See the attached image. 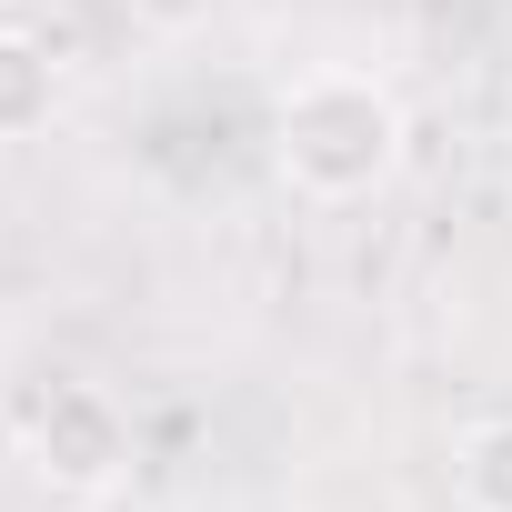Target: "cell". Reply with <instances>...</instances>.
<instances>
[{"mask_svg": "<svg viewBox=\"0 0 512 512\" xmlns=\"http://www.w3.org/2000/svg\"><path fill=\"white\" fill-rule=\"evenodd\" d=\"M51 101H61V61L31 31H0V141L51 131Z\"/></svg>", "mask_w": 512, "mask_h": 512, "instance_id": "obj_3", "label": "cell"}, {"mask_svg": "<svg viewBox=\"0 0 512 512\" xmlns=\"http://www.w3.org/2000/svg\"><path fill=\"white\" fill-rule=\"evenodd\" d=\"M61 512H151V502L121 482V492H81V502H61Z\"/></svg>", "mask_w": 512, "mask_h": 512, "instance_id": "obj_5", "label": "cell"}, {"mask_svg": "<svg viewBox=\"0 0 512 512\" xmlns=\"http://www.w3.org/2000/svg\"><path fill=\"white\" fill-rule=\"evenodd\" d=\"M402 141H412L402 91L372 81V71H342V61H332V71H302V81L282 91V111H272V171H282L302 201H322V211L392 191Z\"/></svg>", "mask_w": 512, "mask_h": 512, "instance_id": "obj_1", "label": "cell"}, {"mask_svg": "<svg viewBox=\"0 0 512 512\" xmlns=\"http://www.w3.org/2000/svg\"><path fill=\"white\" fill-rule=\"evenodd\" d=\"M452 502L462 512H512V412H492L452 442Z\"/></svg>", "mask_w": 512, "mask_h": 512, "instance_id": "obj_4", "label": "cell"}, {"mask_svg": "<svg viewBox=\"0 0 512 512\" xmlns=\"http://www.w3.org/2000/svg\"><path fill=\"white\" fill-rule=\"evenodd\" d=\"M31 472H41L61 502L121 492V482H131V422H121V402H111L101 382H51V392L31 402Z\"/></svg>", "mask_w": 512, "mask_h": 512, "instance_id": "obj_2", "label": "cell"}]
</instances>
